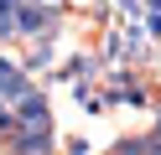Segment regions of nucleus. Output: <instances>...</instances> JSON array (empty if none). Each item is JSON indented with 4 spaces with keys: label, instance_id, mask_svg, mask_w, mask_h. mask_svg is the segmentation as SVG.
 Listing matches in <instances>:
<instances>
[{
    "label": "nucleus",
    "instance_id": "nucleus-1",
    "mask_svg": "<svg viewBox=\"0 0 161 155\" xmlns=\"http://www.w3.org/2000/svg\"><path fill=\"white\" fill-rule=\"evenodd\" d=\"M47 21H52L47 5H16V31H42Z\"/></svg>",
    "mask_w": 161,
    "mask_h": 155
}]
</instances>
